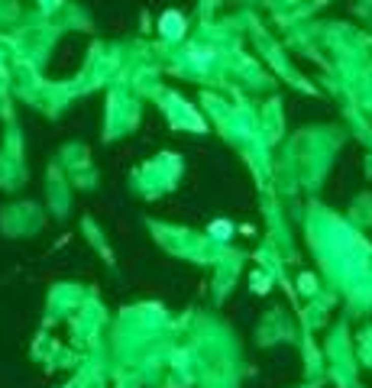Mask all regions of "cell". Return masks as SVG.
<instances>
[{
    "mask_svg": "<svg viewBox=\"0 0 372 388\" xmlns=\"http://www.w3.org/2000/svg\"><path fill=\"white\" fill-rule=\"evenodd\" d=\"M210 233H217V236H224V233H227V227H224V223H214V227H210Z\"/></svg>",
    "mask_w": 372,
    "mask_h": 388,
    "instance_id": "obj_1",
    "label": "cell"
}]
</instances>
